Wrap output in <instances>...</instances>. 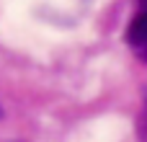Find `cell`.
Segmentation results:
<instances>
[{
	"label": "cell",
	"instance_id": "6da1fadb",
	"mask_svg": "<svg viewBox=\"0 0 147 142\" xmlns=\"http://www.w3.org/2000/svg\"><path fill=\"white\" fill-rule=\"evenodd\" d=\"M127 44L132 47V52L137 57H142L147 62V8H140V13L134 16V21L127 28Z\"/></svg>",
	"mask_w": 147,
	"mask_h": 142
},
{
	"label": "cell",
	"instance_id": "7a4b0ae2",
	"mask_svg": "<svg viewBox=\"0 0 147 142\" xmlns=\"http://www.w3.org/2000/svg\"><path fill=\"white\" fill-rule=\"evenodd\" d=\"M0 116H3V109H0Z\"/></svg>",
	"mask_w": 147,
	"mask_h": 142
}]
</instances>
